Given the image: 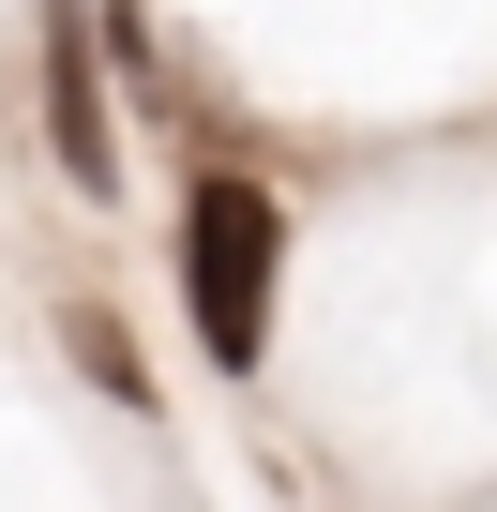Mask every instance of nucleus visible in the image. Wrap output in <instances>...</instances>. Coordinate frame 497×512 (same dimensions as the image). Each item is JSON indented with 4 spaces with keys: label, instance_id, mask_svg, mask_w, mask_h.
Wrapping results in <instances>:
<instances>
[{
    "label": "nucleus",
    "instance_id": "nucleus-1",
    "mask_svg": "<svg viewBox=\"0 0 497 512\" xmlns=\"http://www.w3.org/2000/svg\"><path fill=\"white\" fill-rule=\"evenodd\" d=\"M272 256H287V211L257 181H196L181 196V302H196V347L226 377H257V347H272Z\"/></svg>",
    "mask_w": 497,
    "mask_h": 512
},
{
    "label": "nucleus",
    "instance_id": "nucleus-2",
    "mask_svg": "<svg viewBox=\"0 0 497 512\" xmlns=\"http://www.w3.org/2000/svg\"><path fill=\"white\" fill-rule=\"evenodd\" d=\"M46 136L76 166V196H121V136H106V76H91V16L46 0Z\"/></svg>",
    "mask_w": 497,
    "mask_h": 512
}]
</instances>
